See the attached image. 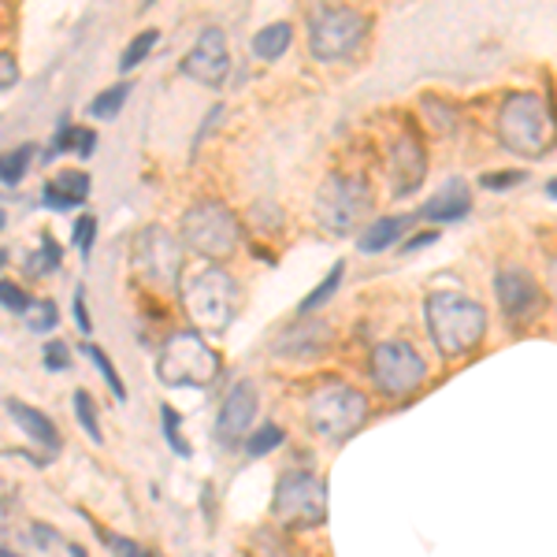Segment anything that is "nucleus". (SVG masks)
I'll list each match as a JSON object with an SVG mask.
<instances>
[{"label":"nucleus","instance_id":"nucleus-1","mask_svg":"<svg viewBox=\"0 0 557 557\" xmlns=\"http://www.w3.org/2000/svg\"><path fill=\"white\" fill-rule=\"evenodd\" d=\"M178 298H183V309L190 317L197 335H223L231 327L238 312V283L220 268H201V272L178 278Z\"/></svg>","mask_w":557,"mask_h":557},{"label":"nucleus","instance_id":"nucleus-2","mask_svg":"<svg viewBox=\"0 0 557 557\" xmlns=\"http://www.w3.org/2000/svg\"><path fill=\"white\" fill-rule=\"evenodd\" d=\"M431 343L443 357H461L483 343L487 335V309L465 294H431L424 301Z\"/></svg>","mask_w":557,"mask_h":557},{"label":"nucleus","instance_id":"nucleus-3","mask_svg":"<svg viewBox=\"0 0 557 557\" xmlns=\"http://www.w3.org/2000/svg\"><path fill=\"white\" fill-rule=\"evenodd\" d=\"M498 141L524 160H539L554 149V112L539 94H509L498 108Z\"/></svg>","mask_w":557,"mask_h":557},{"label":"nucleus","instance_id":"nucleus-4","mask_svg":"<svg viewBox=\"0 0 557 557\" xmlns=\"http://www.w3.org/2000/svg\"><path fill=\"white\" fill-rule=\"evenodd\" d=\"M242 223L220 201H197L183 212V249H194L205 260H227L238 253Z\"/></svg>","mask_w":557,"mask_h":557},{"label":"nucleus","instance_id":"nucleus-5","mask_svg":"<svg viewBox=\"0 0 557 557\" xmlns=\"http://www.w3.org/2000/svg\"><path fill=\"white\" fill-rule=\"evenodd\" d=\"M157 375L164 386H197V391H205L220 375V357L197 331H175L160 346Z\"/></svg>","mask_w":557,"mask_h":557},{"label":"nucleus","instance_id":"nucleus-6","mask_svg":"<svg viewBox=\"0 0 557 557\" xmlns=\"http://www.w3.org/2000/svg\"><path fill=\"white\" fill-rule=\"evenodd\" d=\"M305 412H309V424L317 435L331 438V443H343V438H349L364 424L368 398L357 391V386L331 380V383H320L317 391L309 394Z\"/></svg>","mask_w":557,"mask_h":557},{"label":"nucleus","instance_id":"nucleus-7","mask_svg":"<svg viewBox=\"0 0 557 557\" xmlns=\"http://www.w3.org/2000/svg\"><path fill=\"white\" fill-rule=\"evenodd\" d=\"M364 34H368V20L357 8L323 4V8H312V15H309V49L323 64L346 60L349 52L364 41Z\"/></svg>","mask_w":557,"mask_h":557},{"label":"nucleus","instance_id":"nucleus-8","mask_svg":"<svg viewBox=\"0 0 557 557\" xmlns=\"http://www.w3.org/2000/svg\"><path fill=\"white\" fill-rule=\"evenodd\" d=\"M272 517L283 528H320L327 520V483L312 472H286L275 483Z\"/></svg>","mask_w":557,"mask_h":557},{"label":"nucleus","instance_id":"nucleus-9","mask_svg":"<svg viewBox=\"0 0 557 557\" xmlns=\"http://www.w3.org/2000/svg\"><path fill=\"white\" fill-rule=\"evenodd\" d=\"M368 375H372L375 391L386 398H409L420 383L428 380V364L409 343L401 338H386L368 357Z\"/></svg>","mask_w":557,"mask_h":557},{"label":"nucleus","instance_id":"nucleus-10","mask_svg":"<svg viewBox=\"0 0 557 557\" xmlns=\"http://www.w3.org/2000/svg\"><path fill=\"white\" fill-rule=\"evenodd\" d=\"M131 260H134L138 278H146V283L157 286V290H172V286H178V278H183L186 249L172 231L152 223V227H146L138 238H134Z\"/></svg>","mask_w":557,"mask_h":557},{"label":"nucleus","instance_id":"nucleus-11","mask_svg":"<svg viewBox=\"0 0 557 557\" xmlns=\"http://www.w3.org/2000/svg\"><path fill=\"white\" fill-rule=\"evenodd\" d=\"M364 212H372V190L361 178L349 175H331L323 178L317 194V220L331 235H349L357 231V223L364 220Z\"/></svg>","mask_w":557,"mask_h":557},{"label":"nucleus","instance_id":"nucleus-12","mask_svg":"<svg viewBox=\"0 0 557 557\" xmlns=\"http://www.w3.org/2000/svg\"><path fill=\"white\" fill-rule=\"evenodd\" d=\"M386 172H391V194L409 197L424 186L428 175V152L420 146V138L412 131L398 134L391 146V160H386Z\"/></svg>","mask_w":557,"mask_h":557},{"label":"nucleus","instance_id":"nucleus-13","mask_svg":"<svg viewBox=\"0 0 557 557\" xmlns=\"http://www.w3.org/2000/svg\"><path fill=\"white\" fill-rule=\"evenodd\" d=\"M183 75L201 86H220L231 75V52L223 30H205L194 41V49L183 57Z\"/></svg>","mask_w":557,"mask_h":557},{"label":"nucleus","instance_id":"nucleus-14","mask_svg":"<svg viewBox=\"0 0 557 557\" xmlns=\"http://www.w3.org/2000/svg\"><path fill=\"white\" fill-rule=\"evenodd\" d=\"M494 298H498L502 312L517 323L535 317V312L543 309V290H539L535 275L524 272V268H502V272L494 275Z\"/></svg>","mask_w":557,"mask_h":557},{"label":"nucleus","instance_id":"nucleus-15","mask_svg":"<svg viewBox=\"0 0 557 557\" xmlns=\"http://www.w3.org/2000/svg\"><path fill=\"white\" fill-rule=\"evenodd\" d=\"M253 420H257V391H253V383H238L235 391L223 398L212 438L231 450V446L246 443V435L253 431Z\"/></svg>","mask_w":557,"mask_h":557},{"label":"nucleus","instance_id":"nucleus-16","mask_svg":"<svg viewBox=\"0 0 557 557\" xmlns=\"http://www.w3.org/2000/svg\"><path fill=\"white\" fill-rule=\"evenodd\" d=\"M472 212V194L469 186H465V178H446L443 186H438V194H431L424 201V215L428 223H454V220H465V215Z\"/></svg>","mask_w":557,"mask_h":557},{"label":"nucleus","instance_id":"nucleus-17","mask_svg":"<svg viewBox=\"0 0 557 557\" xmlns=\"http://www.w3.org/2000/svg\"><path fill=\"white\" fill-rule=\"evenodd\" d=\"M86 197H89V175L64 172V175L52 178V183H45L41 205L52 212H71V209H78V205H86Z\"/></svg>","mask_w":557,"mask_h":557},{"label":"nucleus","instance_id":"nucleus-18","mask_svg":"<svg viewBox=\"0 0 557 557\" xmlns=\"http://www.w3.org/2000/svg\"><path fill=\"white\" fill-rule=\"evenodd\" d=\"M8 417H12L15 424H20L26 435H30V443H38L41 450H49V454L60 450V431H57V424H52V420L45 417L41 409L26 406V401H20V398H8Z\"/></svg>","mask_w":557,"mask_h":557},{"label":"nucleus","instance_id":"nucleus-19","mask_svg":"<svg viewBox=\"0 0 557 557\" xmlns=\"http://www.w3.org/2000/svg\"><path fill=\"white\" fill-rule=\"evenodd\" d=\"M409 223H412L409 215H380V220H372L361 231V238H357V249H361V253H383V249H391L394 242L406 235Z\"/></svg>","mask_w":557,"mask_h":557},{"label":"nucleus","instance_id":"nucleus-20","mask_svg":"<svg viewBox=\"0 0 557 557\" xmlns=\"http://www.w3.org/2000/svg\"><path fill=\"white\" fill-rule=\"evenodd\" d=\"M294 41V26L290 23H272L260 34H253V52L260 60H278Z\"/></svg>","mask_w":557,"mask_h":557},{"label":"nucleus","instance_id":"nucleus-21","mask_svg":"<svg viewBox=\"0 0 557 557\" xmlns=\"http://www.w3.org/2000/svg\"><path fill=\"white\" fill-rule=\"evenodd\" d=\"M75 152V157H94L97 152V134L86 131V127H71L64 123L57 134V141H52V152H45V157H60V152Z\"/></svg>","mask_w":557,"mask_h":557},{"label":"nucleus","instance_id":"nucleus-22","mask_svg":"<svg viewBox=\"0 0 557 557\" xmlns=\"http://www.w3.org/2000/svg\"><path fill=\"white\" fill-rule=\"evenodd\" d=\"M298 338V346H290V349H283V354H290V357H312V354H320L323 346H327V323H305V327H294V331H286V343H294Z\"/></svg>","mask_w":557,"mask_h":557},{"label":"nucleus","instance_id":"nucleus-23","mask_svg":"<svg viewBox=\"0 0 557 557\" xmlns=\"http://www.w3.org/2000/svg\"><path fill=\"white\" fill-rule=\"evenodd\" d=\"M343 275H346V260H338V264L327 272V278H323V283L317 286V290H312L309 298H305V301L298 305V317H309V312L323 309V305H327L331 298H335V290H338V286H343Z\"/></svg>","mask_w":557,"mask_h":557},{"label":"nucleus","instance_id":"nucleus-24","mask_svg":"<svg viewBox=\"0 0 557 557\" xmlns=\"http://www.w3.org/2000/svg\"><path fill=\"white\" fill-rule=\"evenodd\" d=\"M34 146H20V149H12V152H4L0 157V183L4 186H20L23 183V175H26V168H30V160H34Z\"/></svg>","mask_w":557,"mask_h":557},{"label":"nucleus","instance_id":"nucleus-25","mask_svg":"<svg viewBox=\"0 0 557 557\" xmlns=\"http://www.w3.org/2000/svg\"><path fill=\"white\" fill-rule=\"evenodd\" d=\"M83 354L89 357V361H94L97 372L104 375V383H108V391H112V398H115V401H127V386H123L120 372H115V364L108 361L104 349H101V346H94V343H86V346H83Z\"/></svg>","mask_w":557,"mask_h":557},{"label":"nucleus","instance_id":"nucleus-26","mask_svg":"<svg viewBox=\"0 0 557 557\" xmlns=\"http://www.w3.org/2000/svg\"><path fill=\"white\" fill-rule=\"evenodd\" d=\"M127 97H131V83H120V86L104 89V94H97V101L89 104V115H94V120H115Z\"/></svg>","mask_w":557,"mask_h":557},{"label":"nucleus","instance_id":"nucleus-27","mask_svg":"<svg viewBox=\"0 0 557 557\" xmlns=\"http://www.w3.org/2000/svg\"><path fill=\"white\" fill-rule=\"evenodd\" d=\"M60 257H64V249L52 242V235H41L38 253L26 260V268H30V275H52L60 268Z\"/></svg>","mask_w":557,"mask_h":557},{"label":"nucleus","instance_id":"nucleus-28","mask_svg":"<svg viewBox=\"0 0 557 557\" xmlns=\"http://www.w3.org/2000/svg\"><path fill=\"white\" fill-rule=\"evenodd\" d=\"M157 45H160V34H157V30H141L138 38H134V41L127 45V49H123V57H120V71H123V75L138 67L141 60H146L149 52L157 49Z\"/></svg>","mask_w":557,"mask_h":557},{"label":"nucleus","instance_id":"nucleus-29","mask_svg":"<svg viewBox=\"0 0 557 557\" xmlns=\"http://www.w3.org/2000/svg\"><path fill=\"white\" fill-rule=\"evenodd\" d=\"M283 428H275V424H264V428H257V431H249L246 435V454L249 457H264V454H272L283 446Z\"/></svg>","mask_w":557,"mask_h":557},{"label":"nucleus","instance_id":"nucleus-30","mask_svg":"<svg viewBox=\"0 0 557 557\" xmlns=\"http://www.w3.org/2000/svg\"><path fill=\"white\" fill-rule=\"evenodd\" d=\"M75 417H78V424H83L86 435L101 446L104 443L101 420H97V406H94V398H89V391H75Z\"/></svg>","mask_w":557,"mask_h":557},{"label":"nucleus","instance_id":"nucleus-31","mask_svg":"<svg viewBox=\"0 0 557 557\" xmlns=\"http://www.w3.org/2000/svg\"><path fill=\"white\" fill-rule=\"evenodd\" d=\"M26 317V327L34 331V335H41V331H52L60 323V312H57V305L52 301H30V309L23 312Z\"/></svg>","mask_w":557,"mask_h":557},{"label":"nucleus","instance_id":"nucleus-32","mask_svg":"<svg viewBox=\"0 0 557 557\" xmlns=\"http://www.w3.org/2000/svg\"><path fill=\"white\" fill-rule=\"evenodd\" d=\"M30 301L34 298L23 290L20 283H12V278H0V305H4L8 312H20V317H23V312L30 309Z\"/></svg>","mask_w":557,"mask_h":557},{"label":"nucleus","instance_id":"nucleus-33","mask_svg":"<svg viewBox=\"0 0 557 557\" xmlns=\"http://www.w3.org/2000/svg\"><path fill=\"white\" fill-rule=\"evenodd\" d=\"M45 368L49 372H67L71 368V346L64 343V338H52V343H45Z\"/></svg>","mask_w":557,"mask_h":557},{"label":"nucleus","instance_id":"nucleus-34","mask_svg":"<svg viewBox=\"0 0 557 557\" xmlns=\"http://www.w3.org/2000/svg\"><path fill=\"white\" fill-rule=\"evenodd\" d=\"M94 242H97V215H78V220H75V246H78V253H83V257L94 253Z\"/></svg>","mask_w":557,"mask_h":557},{"label":"nucleus","instance_id":"nucleus-35","mask_svg":"<svg viewBox=\"0 0 557 557\" xmlns=\"http://www.w3.org/2000/svg\"><path fill=\"white\" fill-rule=\"evenodd\" d=\"M160 412H164V435H168V443H172V450H175L178 457H190V454H194V450H190V443H186V438L178 435V412H175L172 406H164Z\"/></svg>","mask_w":557,"mask_h":557},{"label":"nucleus","instance_id":"nucleus-36","mask_svg":"<svg viewBox=\"0 0 557 557\" xmlns=\"http://www.w3.org/2000/svg\"><path fill=\"white\" fill-rule=\"evenodd\" d=\"M101 532V539H104V546L112 550L115 557H152L149 550H141L134 539H123V535H112V532H104V528H97Z\"/></svg>","mask_w":557,"mask_h":557},{"label":"nucleus","instance_id":"nucleus-37","mask_svg":"<svg viewBox=\"0 0 557 557\" xmlns=\"http://www.w3.org/2000/svg\"><path fill=\"white\" fill-rule=\"evenodd\" d=\"M528 172H487V175H480V183H483V190H509V186H517V183H524Z\"/></svg>","mask_w":557,"mask_h":557},{"label":"nucleus","instance_id":"nucleus-38","mask_svg":"<svg viewBox=\"0 0 557 557\" xmlns=\"http://www.w3.org/2000/svg\"><path fill=\"white\" fill-rule=\"evenodd\" d=\"M15 83H20V64H15V57L0 52V94H4V89H12Z\"/></svg>","mask_w":557,"mask_h":557},{"label":"nucleus","instance_id":"nucleus-39","mask_svg":"<svg viewBox=\"0 0 557 557\" xmlns=\"http://www.w3.org/2000/svg\"><path fill=\"white\" fill-rule=\"evenodd\" d=\"M75 320H78V331H86V335L94 331V323H89V312H86V290H83V286L75 290Z\"/></svg>","mask_w":557,"mask_h":557},{"label":"nucleus","instance_id":"nucleus-40","mask_svg":"<svg viewBox=\"0 0 557 557\" xmlns=\"http://www.w3.org/2000/svg\"><path fill=\"white\" fill-rule=\"evenodd\" d=\"M431 242H438V231H424V235H417L409 242V249H420V246H431Z\"/></svg>","mask_w":557,"mask_h":557},{"label":"nucleus","instance_id":"nucleus-41","mask_svg":"<svg viewBox=\"0 0 557 557\" xmlns=\"http://www.w3.org/2000/svg\"><path fill=\"white\" fill-rule=\"evenodd\" d=\"M67 554H71V557H89V554L83 550V546H67Z\"/></svg>","mask_w":557,"mask_h":557},{"label":"nucleus","instance_id":"nucleus-42","mask_svg":"<svg viewBox=\"0 0 557 557\" xmlns=\"http://www.w3.org/2000/svg\"><path fill=\"white\" fill-rule=\"evenodd\" d=\"M0 227H4V212H0Z\"/></svg>","mask_w":557,"mask_h":557},{"label":"nucleus","instance_id":"nucleus-43","mask_svg":"<svg viewBox=\"0 0 557 557\" xmlns=\"http://www.w3.org/2000/svg\"><path fill=\"white\" fill-rule=\"evenodd\" d=\"M4 260H8V257H4V253H0V264H4Z\"/></svg>","mask_w":557,"mask_h":557}]
</instances>
